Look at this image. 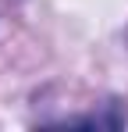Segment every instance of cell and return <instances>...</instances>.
Listing matches in <instances>:
<instances>
[]
</instances>
